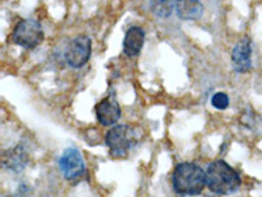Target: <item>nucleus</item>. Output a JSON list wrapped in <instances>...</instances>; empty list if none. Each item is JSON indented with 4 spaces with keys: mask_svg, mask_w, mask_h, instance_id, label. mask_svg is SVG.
I'll return each mask as SVG.
<instances>
[{
    "mask_svg": "<svg viewBox=\"0 0 262 197\" xmlns=\"http://www.w3.org/2000/svg\"><path fill=\"white\" fill-rule=\"evenodd\" d=\"M173 189L180 196H196L206 185V172L193 162L177 164L172 175Z\"/></svg>",
    "mask_w": 262,
    "mask_h": 197,
    "instance_id": "obj_1",
    "label": "nucleus"
},
{
    "mask_svg": "<svg viewBox=\"0 0 262 197\" xmlns=\"http://www.w3.org/2000/svg\"><path fill=\"white\" fill-rule=\"evenodd\" d=\"M206 185L216 194H231L242 185V178L237 171L223 159H216L206 170Z\"/></svg>",
    "mask_w": 262,
    "mask_h": 197,
    "instance_id": "obj_2",
    "label": "nucleus"
},
{
    "mask_svg": "<svg viewBox=\"0 0 262 197\" xmlns=\"http://www.w3.org/2000/svg\"><path fill=\"white\" fill-rule=\"evenodd\" d=\"M139 142V131L131 125H114L105 135V145L114 159H122L128 155Z\"/></svg>",
    "mask_w": 262,
    "mask_h": 197,
    "instance_id": "obj_3",
    "label": "nucleus"
},
{
    "mask_svg": "<svg viewBox=\"0 0 262 197\" xmlns=\"http://www.w3.org/2000/svg\"><path fill=\"white\" fill-rule=\"evenodd\" d=\"M11 37H12L13 44L28 49V50H32L43 42L45 33L38 21L33 20V18H24L15 25Z\"/></svg>",
    "mask_w": 262,
    "mask_h": 197,
    "instance_id": "obj_4",
    "label": "nucleus"
},
{
    "mask_svg": "<svg viewBox=\"0 0 262 197\" xmlns=\"http://www.w3.org/2000/svg\"><path fill=\"white\" fill-rule=\"evenodd\" d=\"M59 170L67 182L76 183L86 176V166L76 147H67L59 158Z\"/></svg>",
    "mask_w": 262,
    "mask_h": 197,
    "instance_id": "obj_5",
    "label": "nucleus"
},
{
    "mask_svg": "<svg viewBox=\"0 0 262 197\" xmlns=\"http://www.w3.org/2000/svg\"><path fill=\"white\" fill-rule=\"evenodd\" d=\"M92 54V40L86 34L75 37L66 49V62L72 69H81L88 63Z\"/></svg>",
    "mask_w": 262,
    "mask_h": 197,
    "instance_id": "obj_6",
    "label": "nucleus"
},
{
    "mask_svg": "<svg viewBox=\"0 0 262 197\" xmlns=\"http://www.w3.org/2000/svg\"><path fill=\"white\" fill-rule=\"evenodd\" d=\"M96 119L102 126H114L121 119V107L113 92L98 102L95 107Z\"/></svg>",
    "mask_w": 262,
    "mask_h": 197,
    "instance_id": "obj_7",
    "label": "nucleus"
},
{
    "mask_svg": "<svg viewBox=\"0 0 262 197\" xmlns=\"http://www.w3.org/2000/svg\"><path fill=\"white\" fill-rule=\"evenodd\" d=\"M231 60L237 74H247L252 70V41L249 37L245 36L236 44Z\"/></svg>",
    "mask_w": 262,
    "mask_h": 197,
    "instance_id": "obj_8",
    "label": "nucleus"
},
{
    "mask_svg": "<svg viewBox=\"0 0 262 197\" xmlns=\"http://www.w3.org/2000/svg\"><path fill=\"white\" fill-rule=\"evenodd\" d=\"M144 41H146V32H144L143 28H128L125 34V38H123V53H125L126 57H138L143 49Z\"/></svg>",
    "mask_w": 262,
    "mask_h": 197,
    "instance_id": "obj_9",
    "label": "nucleus"
},
{
    "mask_svg": "<svg viewBox=\"0 0 262 197\" xmlns=\"http://www.w3.org/2000/svg\"><path fill=\"white\" fill-rule=\"evenodd\" d=\"M177 17L184 21H195L202 17L205 8L201 0H174Z\"/></svg>",
    "mask_w": 262,
    "mask_h": 197,
    "instance_id": "obj_10",
    "label": "nucleus"
},
{
    "mask_svg": "<svg viewBox=\"0 0 262 197\" xmlns=\"http://www.w3.org/2000/svg\"><path fill=\"white\" fill-rule=\"evenodd\" d=\"M28 163V155L24 149L21 146L15 147L13 150H9L4 155V166L8 167L9 170L20 172L24 170V167Z\"/></svg>",
    "mask_w": 262,
    "mask_h": 197,
    "instance_id": "obj_11",
    "label": "nucleus"
},
{
    "mask_svg": "<svg viewBox=\"0 0 262 197\" xmlns=\"http://www.w3.org/2000/svg\"><path fill=\"white\" fill-rule=\"evenodd\" d=\"M152 13L159 18L170 17L174 8V0H151Z\"/></svg>",
    "mask_w": 262,
    "mask_h": 197,
    "instance_id": "obj_12",
    "label": "nucleus"
},
{
    "mask_svg": "<svg viewBox=\"0 0 262 197\" xmlns=\"http://www.w3.org/2000/svg\"><path fill=\"white\" fill-rule=\"evenodd\" d=\"M211 105L217 111H224L229 107V97L224 92H216L211 97Z\"/></svg>",
    "mask_w": 262,
    "mask_h": 197,
    "instance_id": "obj_13",
    "label": "nucleus"
}]
</instances>
